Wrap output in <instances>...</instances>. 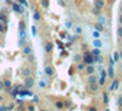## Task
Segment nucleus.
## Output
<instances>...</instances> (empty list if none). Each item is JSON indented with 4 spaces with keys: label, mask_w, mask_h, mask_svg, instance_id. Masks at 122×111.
<instances>
[{
    "label": "nucleus",
    "mask_w": 122,
    "mask_h": 111,
    "mask_svg": "<svg viewBox=\"0 0 122 111\" xmlns=\"http://www.w3.org/2000/svg\"><path fill=\"white\" fill-rule=\"evenodd\" d=\"M44 73L47 74V76H48V77H51V76H54V67H52V66H45Z\"/></svg>",
    "instance_id": "4"
},
{
    "label": "nucleus",
    "mask_w": 122,
    "mask_h": 111,
    "mask_svg": "<svg viewBox=\"0 0 122 111\" xmlns=\"http://www.w3.org/2000/svg\"><path fill=\"white\" fill-rule=\"evenodd\" d=\"M93 45L96 47V48H99V47H102V43H100L99 40L96 39V40H93Z\"/></svg>",
    "instance_id": "14"
},
{
    "label": "nucleus",
    "mask_w": 122,
    "mask_h": 111,
    "mask_svg": "<svg viewBox=\"0 0 122 111\" xmlns=\"http://www.w3.org/2000/svg\"><path fill=\"white\" fill-rule=\"evenodd\" d=\"M3 89H4V82L0 81V91H3Z\"/></svg>",
    "instance_id": "26"
},
{
    "label": "nucleus",
    "mask_w": 122,
    "mask_h": 111,
    "mask_svg": "<svg viewBox=\"0 0 122 111\" xmlns=\"http://www.w3.org/2000/svg\"><path fill=\"white\" fill-rule=\"evenodd\" d=\"M104 7V0H95V8L96 10H102Z\"/></svg>",
    "instance_id": "3"
},
{
    "label": "nucleus",
    "mask_w": 122,
    "mask_h": 111,
    "mask_svg": "<svg viewBox=\"0 0 122 111\" xmlns=\"http://www.w3.org/2000/svg\"><path fill=\"white\" fill-rule=\"evenodd\" d=\"M89 89H91L92 92H96V91H97V85H96V82L89 84Z\"/></svg>",
    "instance_id": "9"
},
{
    "label": "nucleus",
    "mask_w": 122,
    "mask_h": 111,
    "mask_svg": "<svg viewBox=\"0 0 122 111\" xmlns=\"http://www.w3.org/2000/svg\"><path fill=\"white\" fill-rule=\"evenodd\" d=\"M118 82H119V81H114V84H112V86H111V89H115L117 86H118Z\"/></svg>",
    "instance_id": "23"
},
{
    "label": "nucleus",
    "mask_w": 122,
    "mask_h": 111,
    "mask_svg": "<svg viewBox=\"0 0 122 111\" xmlns=\"http://www.w3.org/2000/svg\"><path fill=\"white\" fill-rule=\"evenodd\" d=\"M33 85H34L33 78L30 77V76H29V77H25V81H23V86H25V88H32Z\"/></svg>",
    "instance_id": "1"
},
{
    "label": "nucleus",
    "mask_w": 122,
    "mask_h": 111,
    "mask_svg": "<svg viewBox=\"0 0 122 111\" xmlns=\"http://www.w3.org/2000/svg\"><path fill=\"white\" fill-rule=\"evenodd\" d=\"M85 69V65L84 63H78V70H84Z\"/></svg>",
    "instance_id": "21"
},
{
    "label": "nucleus",
    "mask_w": 122,
    "mask_h": 111,
    "mask_svg": "<svg viewBox=\"0 0 122 111\" xmlns=\"http://www.w3.org/2000/svg\"><path fill=\"white\" fill-rule=\"evenodd\" d=\"M30 54H32V48H30V47H25V48H23V55H26V56H29L30 55Z\"/></svg>",
    "instance_id": "8"
},
{
    "label": "nucleus",
    "mask_w": 122,
    "mask_h": 111,
    "mask_svg": "<svg viewBox=\"0 0 122 111\" xmlns=\"http://www.w3.org/2000/svg\"><path fill=\"white\" fill-rule=\"evenodd\" d=\"M93 56L91 55V54H85V56H84V63H86V65H93Z\"/></svg>",
    "instance_id": "2"
},
{
    "label": "nucleus",
    "mask_w": 122,
    "mask_h": 111,
    "mask_svg": "<svg viewBox=\"0 0 122 111\" xmlns=\"http://www.w3.org/2000/svg\"><path fill=\"white\" fill-rule=\"evenodd\" d=\"M0 100H1V96H0Z\"/></svg>",
    "instance_id": "34"
},
{
    "label": "nucleus",
    "mask_w": 122,
    "mask_h": 111,
    "mask_svg": "<svg viewBox=\"0 0 122 111\" xmlns=\"http://www.w3.org/2000/svg\"><path fill=\"white\" fill-rule=\"evenodd\" d=\"M93 55H95V56H99V55H100V51H99V48H95V51H93Z\"/></svg>",
    "instance_id": "18"
},
{
    "label": "nucleus",
    "mask_w": 122,
    "mask_h": 111,
    "mask_svg": "<svg viewBox=\"0 0 122 111\" xmlns=\"http://www.w3.org/2000/svg\"><path fill=\"white\" fill-rule=\"evenodd\" d=\"M103 97H104V103H107V101H108V95H107V92L103 93Z\"/></svg>",
    "instance_id": "20"
},
{
    "label": "nucleus",
    "mask_w": 122,
    "mask_h": 111,
    "mask_svg": "<svg viewBox=\"0 0 122 111\" xmlns=\"http://www.w3.org/2000/svg\"><path fill=\"white\" fill-rule=\"evenodd\" d=\"M93 36H95V37H99L100 34H99V32H95V33H93Z\"/></svg>",
    "instance_id": "30"
},
{
    "label": "nucleus",
    "mask_w": 122,
    "mask_h": 111,
    "mask_svg": "<svg viewBox=\"0 0 122 111\" xmlns=\"http://www.w3.org/2000/svg\"><path fill=\"white\" fill-rule=\"evenodd\" d=\"M45 85L47 84H44V81H40V88H45Z\"/></svg>",
    "instance_id": "25"
},
{
    "label": "nucleus",
    "mask_w": 122,
    "mask_h": 111,
    "mask_svg": "<svg viewBox=\"0 0 122 111\" xmlns=\"http://www.w3.org/2000/svg\"><path fill=\"white\" fill-rule=\"evenodd\" d=\"M92 82H96V77L91 74V77H89V84H92Z\"/></svg>",
    "instance_id": "16"
},
{
    "label": "nucleus",
    "mask_w": 122,
    "mask_h": 111,
    "mask_svg": "<svg viewBox=\"0 0 122 111\" xmlns=\"http://www.w3.org/2000/svg\"><path fill=\"white\" fill-rule=\"evenodd\" d=\"M45 51H47V52H51V51H52V44H51V43H47V45H45Z\"/></svg>",
    "instance_id": "13"
},
{
    "label": "nucleus",
    "mask_w": 122,
    "mask_h": 111,
    "mask_svg": "<svg viewBox=\"0 0 122 111\" xmlns=\"http://www.w3.org/2000/svg\"><path fill=\"white\" fill-rule=\"evenodd\" d=\"M117 33H118V37H119V39H122V25L118 28V32H117Z\"/></svg>",
    "instance_id": "15"
},
{
    "label": "nucleus",
    "mask_w": 122,
    "mask_h": 111,
    "mask_svg": "<svg viewBox=\"0 0 122 111\" xmlns=\"http://www.w3.org/2000/svg\"><path fill=\"white\" fill-rule=\"evenodd\" d=\"M119 11H121V14H122V4H121V7H119Z\"/></svg>",
    "instance_id": "33"
},
{
    "label": "nucleus",
    "mask_w": 122,
    "mask_h": 111,
    "mask_svg": "<svg viewBox=\"0 0 122 111\" xmlns=\"http://www.w3.org/2000/svg\"><path fill=\"white\" fill-rule=\"evenodd\" d=\"M22 74H23V77H29V76H30V70H29V69H23Z\"/></svg>",
    "instance_id": "12"
},
{
    "label": "nucleus",
    "mask_w": 122,
    "mask_h": 111,
    "mask_svg": "<svg viewBox=\"0 0 122 111\" xmlns=\"http://www.w3.org/2000/svg\"><path fill=\"white\" fill-rule=\"evenodd\" d=\"M118 56H119V54H118V52H115V54H114V59H115V61H114V62L118 61Z\"/></svg>",
    "instance_id": "27"
},
{
    "label": "nucleus",
    "mask_w": 122,
    "mask_h": 111,
    "mask_svg": "<svg viewBox=\"0 0 122 111\" xmlns=\"http://www.w3.org/2000/svg\"><path fill=\"white\" fill-rule=\"evenodd\" d=\"M119 58H121V61H122V51L119 52Z\"/></svg>",
    "instance_id": "32"
},
{
    "label": "nucleus",
    "mask_w": 122,
    "mask_h": 111,
    "mask_svg": "<svg viewBox=\"0 0 122 111\" xmlns=\"http://www.w3.org/2000/svg\"><path fill=\"white\" fill-rule=\"evenodd\" d=\"M81 59H82L81 55H76V56H74V61H76V62H81Z\"/></svg>",
    "instance_id": "19"
},
{
    "label": "nucleus",
    "mask_w": 122,
    "mask_h": 111,
    "mask_svg": "<svg viewBox=\"0 0 122 111\" xmlns=\"http://www.w3.org/2000/svg\"><path fill=\"white\" fill-rule=\"evenodd\" d=\"M0 32H4V25L3 23H0Z\"/></svg>",
    "instance_id": "29"
},
{
    "label": "nucleus",
    "mask_w": 122,
    "mask_h": 111,
    "mask_svg": "<svg viewBox=\"0 0 122 111\" xmlns=\"http://www.w3.org/2000/svg\"><path fill=\"white\" fill-rule=\"evenodd\" d=\"M117 104L119 106V107H122V96H119V97L117 99Z\"/></svg>",
    "instance_id": "17"
},
{
    "label": "nucleus",
    "mask_w": 122,
    "mask_h": 111,
    "mask_svg": "<svg viewBox=\"0 0 122 111\" xmlns=\"http://www.w3.org/2000/svg\"><path fill=\"white\" fill-rule=\"evenodd\" d=\"M55 106H56V108H59V110H62V108L65 107V106H63V101H61V100H58L55 103Z\"/></svg>",
    "instance_id": "11"
},
{
    "label": "nucleus",
    "mask_w": 122,
    "mask_h": 111,
    "mask_svg": "<svg viewBox=\"0 0 122 111\" xmlns=\"http://www.w3.org/2000/svg\"><path fill=\"white\" fill-rule=\"evenodd\" d=\"M119 23H121V25H122V14H121V15H119Z\"/></svg>",
    "instance_id": "31"
},
{
    "label": "nucleus",
    "mask_w": 122,
    "mask_h": 111,
    "mask_svg": "<svg viewBox=\"0 0 122 111\" xmlns=\"http://www.w3.org/2000/svg\"><path fill=\"white\" fill-rule=\"evenodd\" d=\"M4 85H6L7 88H10V86H11V82H10V81H4Z\"/></svg>",
    "instance_id": "24"
},
{
    "label": "nucleus",
    "mask_w": 122,
    "mask_h": 111,
    "mask_svg": "<svg viewBox=\"0 0 122 111\" xmlns=\"http://www.w3.org/2000/svg\"><path fill=\"white\" fill-rule=\"evenodd\" d=\"M48 4H50V1H48V0H44V1H43V7H45V8L48 7Z\"/></svg>",
    "instance_id": "22"
},
{
    "label": "nucleus",
    "mask_w": 122,
    "mask_h": 111,
    "mask_svg": "<svg viewBox=\"0 0 122 111\" xmlns=\"http://www.w3.org/2000/svg\"><path fill=\"white\" fill-rule=\"evenodd\" d=\"M99 21H100V23H103V25H104V22H106L104 18H103V17H99Z\"/></svg>",
    "instance_id": "28"
},
{
    "label": "nucleus",
    "mask_w": 122,
    "mask_h": 111,
    "mask_svg": "<svg viewBox=\"0 0 122 111\" xmlns=\"http://www.w3.org/2000/svg\"><path fill=\"white\" fill-rule=\"evenodd\" d=\"M85 71L88 73V74H93L95 73V67L92 65H88V66H85Z\"/></svg>",
    "instance_id": "6"
},
{
    "label": "nucleus",
    "mask_w": 122,
    "mask_h": 111,
    "mask_svg": "<svg viewBox=\"0 0 122 111\" xmlns=\"http://www.w3.org/2000/svg\"><path fill=\"white\" fill-rule=\"evenodd\" d=\"M107 76L110 78H114V67H112V62H111L110 67H108V70H107Z\"/></svg>",
    "instance_id": "5"
},
{
    "label": "nucleus",
    "mask_w": 122,
    "mask_h": 111,
    "mask_svg": "<svg viewBox=\"0 0 122 111\" xmlns=\"http://www.w3.org/2000/svg\"><path fill=\"white\" fill-rule=\"evenodd\" d=\"M40 19H41L40 14H39L37 11H34V12H33V21H36V22H37V21H40Z\"/></svg>",
    "instance_id": "10"
},
{
    "label": "nucleus",
    "mask_w": 122,
    "mask_h": 111,
    "mask_svg": "<svg viewBox=\"0 0 122 111\" xmlns=\"http://www.w3.org/2000/svg\"><path fill=\"white\" fill-rule=\"evenodd\" d=\"M95 28H96L97 32H103V30H104V25L99 22V23H96V25H95Z\"/></svg>",
    "instance_id": "7"
}]
</instances>
